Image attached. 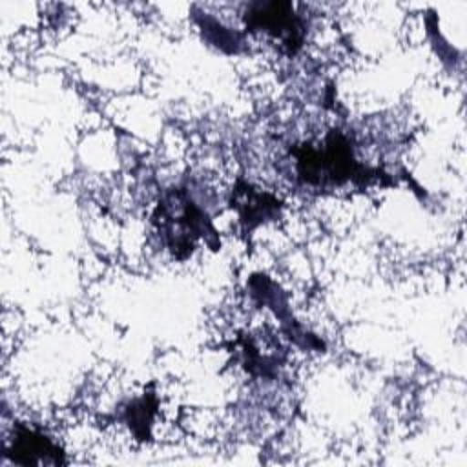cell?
<instances>
[{
  "mask_svg": "<svg viewBox=\"0 0 467 467\" xmlns=\"http://www.w3.org/2000/svg\"><path fill=\"white\" fill-rule=\"evenodd\" d=\"M290 151L296 159L299 182L312 188L327 190L347 182L359 188L372 182H379L383 186L394 184L383 170L361 164L354 155L350 137L337 128L328 130L321 142H303L294 146Z\"/></svg>",
  "mask_w": 467,
  "mask_h": 467,
  "instance_id": "obj_1",
  "label": "cell"
},
{
  "mask_svg": "<svg viewBox=\"0 0 467 467\" xmlns=\"http://www.w3.org/2000/svg\"><path fill=\"white\" fill-rule=\"evenodd\" d=\"M153 223L164 246L179 261L188 259L195 252L197 241H204L212 250L221 246L219 232L212 219L186 188L177 186L164 192L155 206Z\"/></svg>",
  "mask_w": 467,
  "mask_h": 467,
  "instance_id": "obj_2",
  "label": "cell"
},
{
  "mask_svg": "<svg viewBox=\"0 0 467 467\" xmlns=\"http://www.w3.org/2000/svg\"><path fill=\"white\" fill-rule=\"evenodd\" d=\"M243 22L248 33H266L281 42L286 55H296L305 42V20L286 0H257L244 9Z\"/></svg>",
  "mask_w": 467,
  "mask_h": 467,
  "instance_id": "obj_3",
  "label": "cell"
},
{
  "mask_svg": "<svg viewBox=\"0 0 467 467\" xmlns=\"http://www.w3.org/2000/svg\"><path fill=\"white\" fill-rule=\"evenodd\" d=\"M4 456L11 463L24 467H58L67 463L64 451L49 436L24 423L15 425L11 443L5 447Z\"/></svg>",
  "mask_w": 467,
  "mask_h": 467,
  "instance_id": "obj_4",
  "label": "cell"
},
{
  "mask_svg": "<svg viewBox=\"0 0 467 467\" xmlns=\"http://www.w3.org/2000/svg\"><path fill=\"white\" fill-rule=\"evenodd\" d=\"M230 206L237 212L243 232L248 234L259 224L277 219L283 202L275 195L255 188L246 181H237L232 190Z\"/></svg>",
  "mask_w": 467,
  "mask_h": 467,
  "instance_id": "obj_5",
  "label": "cell"
},
{
  "mask_svg": "<svg viewBox=\"0 0 467 467\" xmlns=\"http://www.w3.org/2000/svg\"><path fill=\"white\" fill-rule=\"evenodd\" d=\"M250 286H252V294L275 312V316L281 319L283 328L286 330L290 339H294L303 348H317L319 350L325 347L321 339H317L314 334H308L306 330H303V327L294 317H290L286 299L275 283H272L266 275H254L250 279Z\"/></svg>",
  "mask_w": 467,
  "mask_h": 467,
  "instance_id": "obj_6",
  "label": "cell"
},
{
  "mask_svg": "<svg viewBox=\"0 0 467 467\" xmlns=\"http://www.w3.org/2000/svg\"><path fill=\"white\" fill-rule=\"evenodd\" d=\"M157 405H159V401H157L155 392L146 390L140 398L130 401L124 407L122 420L139 441H146L151 438V425H153V418L157 414Z\"/></svg>",
  "mask_w": 467,
  "mask_h": 467,
  "instance_id": "obj_7",
  "label": "cell"
},
{
  "mask_svg": "<svg viewBox=\"0 0 467 467\" xmlns=\"http://www.w3.org/2000/svg\"><path fill=\"white\" fill-rule=\"evenodd\" d=\"M195 22L202 33V38L215 46L217 49L224 53H241L244 47V35L241 31H234L230 27H224L221 22H217L208 13H199L195 16Z\"/></svg>",
  "mask_w": 467,
  "mask_h": 467,
  "instance_id": "obj_8",
  "label": "cell"
}]
</instances>
